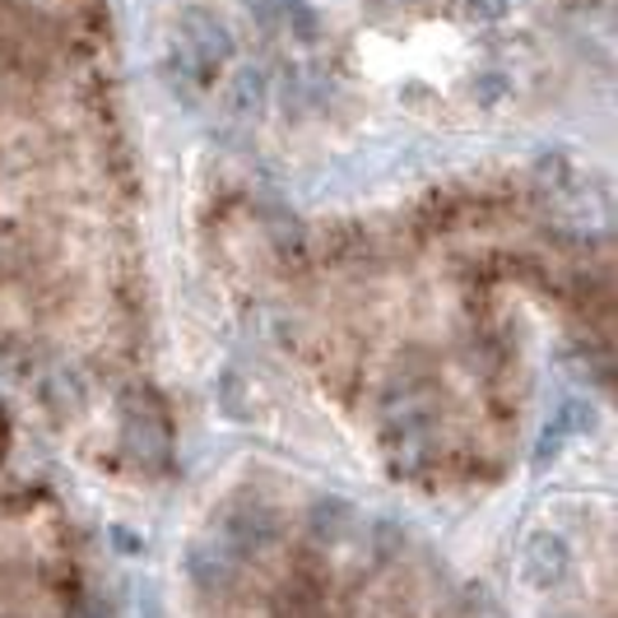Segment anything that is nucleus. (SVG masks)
I'll use <instances>...</instances> for the list:
<instances>
[{
	"label": "nucleus",
	"mask_w": 618,
	"mask_h": 618,
	"mask_svg": "<svg viewBox=\"0 0 618 618\" xmlns=\"http://www.w3.org/2000/svg\"><path fill=\"white\" fill-rule=\"evenodd\" d=\"M195 252L247 349L409 502L502 493L554 372L614 367L609 201L558 159H475L344 205L214 182Z\"/></svg>",
	"instance_id": "obj_1"
},
{
	"label": "nucleus",
	"mask_w": 618,
	"mask_h": 618,
	"mask_svg": "<svg viewBox=\"0 0 618 618\" xmlns=\"http://www.w3.org/2000/svg\"><path fill=\"white\" fill-rule=\"evenodd\" d=\"M0 401L117 493L182 466L145 159L75 0H0Z\"/></svg>",
	"instance_id": "obj_2"
},
{
	"label": "nucleus",
	"mask_w": 618,
	"mask_h": 618,
	"mask_svg": "<svg viewBox=\"0 0 618 618\" xmlns=\"http://www.w3.org/2000/svg\"><path fill=\"white\" fill-rule=\"evenodd\" d=\"M172 618H498L428 530L312 470L247 456L177 535Z\"/></svg>",
	"instance_id": "obj_3"
},
{
	"label": "nucleus",
	"mask_w": 618,
	"mask_h": 618,
	"mask_svg": "<svg viewBox=\"0 0 618 618\" xmlns=\"http://www.w3.org/2000/svg\"><path fill=\"white\" fill-rule=\"evenodd\" d=\"M0 618H121L103 530L61 456L0 401Z\"/></svg>",
	"instance_id": "obj_4"
},
{
	"label": "nucleus",
	"mask_w": 618,
	"mask_h": 618,
	"mask_svg": "<svg viewBox=\"0 0 618 618\" xmlns=\"http://www.w3.org/2000/svg\"><path fill=\"white\" fill-rule=\"evenodd\" d=\"M525 618H614V525L609 507L577 502L548 512L530 540Z\"/></svg>",
	"instance_id": "obj_5"
}]
</instances>
